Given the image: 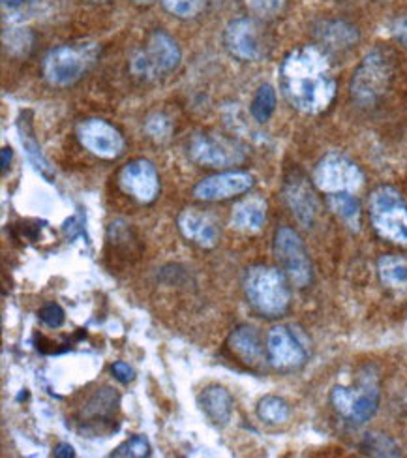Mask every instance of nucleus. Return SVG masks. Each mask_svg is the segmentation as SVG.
<instances>
[{
    "label": "nucleus",
    "instance_id": "obj_1",
    "mask_svg": "<svg viewBox=\"0 0 407 458\" xmlns=\"http://www.w3.org/2000/svg\"><path fill=\"white\" fill-rule=\"evenodd\" d=\"M280 87L287 102L306 114H319L336 97V80L326 55L304 46L291 51L280 66Z\"/></svg>",
    "mask_w": 407,
    "mask_h": 458
},
{
    "label": "nucleus",
    "instance_id": "obj_2",
    "mask_svg": "<svg viewBox=\"0 0 407 458\" xmlns=\"http://www.w3.org/2000/svg\"><path fill=\"white\" fill-rule=\"evenodd\" d=\"M244 293L261 316L278 318L289 309L291 295L285 276L275 267H250L244 276Z\"/></svg>",
    "mask_w": 407,
    "mask_h": 458
},
{
    "label": "nucleus",
    "instance_id": "obj_3",
    "mask_svg": "<svg viewBox=\"0 0 407 458\" xmlns=\"http://www.w3.org/2000/svg\"><path fill=\"white\" fill-rule=\"evenodd\" d=\"M379 379L368 369L364 370L353 387H335L331 403L335 410L353 425H364L370 421L379 408Z\"/></svg>",
    "mask_w": 407,
    "mask_h": 458
},
{
    "label": "nucleus",
    "instance_id": "obj_4",
    "mask_svg": "<svg viewBox=\"0 0 407 458\" xmlns=\"http://www.w3.org/2000/svg\"><path fill=\"white\" fill-rule=\"evenodd\" d=\"M370 220L376 232L391 242L407 244V203L393 186H379L370 196Z\"/></svg>",
    "mask_w": 407,
    "mask_h": 458
},
{
    "label": "nucleus",
    "instance_id": "obj_5",
    "mask_svg": "<svg viewBox=\"0 0 407 458\" xmlns=\"http://www.w3.org/2000/svg\"><path fill=\"white\" fill-rule=\"evenodd\" d=\"M94 46H61L51 49L42 61L44 78L53 87H70L83 78L94 63Z\"/></svg>",
    "mask_w": 407,
    "mask_h": 458
},
{
    "label": "nucleus",
    "instance_id": "obj_6",
    "mask_svg": "<svg viewBox=\"0 0 407 458\" xmlns=\"http://www.w3.org/2000/svg\"><path fill=\"white\" fill-rule=\"evenodd\" d=\"M181 49L164 30H157L148 36L145 49L138 51L131 59V70L140 78L158 80L162 75L174 72L181 64Z\"/></svg>",
    "mask_w": 407,
    "mask_h": 458
},
{
    "label": "nucleus",
    "instance_id": "obj_7",
    "mask_svg": "<svg viewBox=\"0 0 407 458\" xmlns=\"http://www.w3.org/2000/svg\"><path fill=\"white\" fill-rule=\"evenodd\" d=\"M391 83V64L386 61L383 51L376 49L368 53L362 63L357 66L352 87L353 102L359 106H374L381 100L383 94L389 89Z\"/></svg>",
    "mask_w": 407,
    "mask_h": 458
},
{
    "label": "nucleus",
    "instance_id": "obj_8",
    "mask_svg": "<svg viewBox=\"0 0 407 458\" xmlns=\"http://www.w3.org/2000/svg\"><path fill=\"white\" fill-rule=\"evenodd\" d=\"M364 175L360 167L340 152H328L314 169V184L326 194H353L362 186Z\"/></svg>",
    "mask_w": 407,
    "mask_h": 458
},
{
    "label": "nucleus",
    "instance_id": "obj_9",
    "mask_svg": "<svg viewBox=\"0 0 407 458\" xmlns=\"http://www.w3.org/2000/svg\"><path fill=\"white\" fill-rule=\"evenodd\" d=\"M275 254L284 267L287 278L297 288H306L312 282V261L308 258L304 242L291 227H280L275 237Z\"/></svg>",
    "mask_w": 407,
    "mask_h": 458
},
{
    "label": "nucleus",
    "instance_id": "obj_10",
    "mask_svg": "<svg viewBox=\"0 0 407 458\" xmlns=\"http://www.w3.org/2000/svg\"><path fill=\"white\" fill-rule=\"evenodd\" d=\"M77 140H80V143L89 152H92L94 157L104 160L119 158L126 148L121 131L104 119L83 121L77 126Z\"/></svg>",
    "mask_w": 407,
    "mask_h": 458
},
{
    "label": "nucleus",
    "instance_id": "obj_11",
    "mask_svg": "<svg viewBox=\"0 0 407 458\" xmlns=\"http://www.w3.org/2000/svg\"><path fill=\"white\" fill-rule=\"evenodd\" d=\"M190 157L207 167H231L244 162V150L231 140L198 133L190 141Z\"/></svg>",
    "mask_w": 407,
    "mask_h": 458
},
{
    "label": "nucleus",
    "instance_id": "obj_12",
    "mask_svg": "<svg viewBox=\"0 0 407 458\" xmlns=\"http://www.w3.org/2000/svg\"><path fill=\"white\" fill-rule=\"evenodd\" d=\"M119 184L140 203H152L160 194V177L152 162L138 158L128 162L119 174Z\"/></svg>",
    "mask_w": 407,
    "mask_h": 458
},
{
    "label": "nucleus",
    "instance_id": "obj_13",
    "mask_svg": "<svg viewBox=\"0 0 407 458\" xmlns=\"http://www.w3.org/2000/svg\"><path fill=\"white\" fill-rule=\"evenodd\" d=\"M254 186V177L246 171H227L199 181L193 188V196L201 201H222L241 196Z\"/></svg>",
    "mask_w": 407,
    "mask_h": 458
},
{
    "label": "nucleus",
    "instance_id": "obj_14",
    "mask_svg": "<svg viewBox=\"0 0 407 458\" xmlns=\"http://www.w3.org/2000/svg\"><path fill=\"white\" fill-rule=\"evenodd\" d=\"M267 352L270 365L278 370H293L306 362V350L287 327L278 326L268 333Z\"/></svg>",
    "mask_w": 407,
    "mask_h": 458
},
{
    "label": "nucleus",
    "instance_id": "obj_15",
    "mask_svg": "<svg viewBox=\"0 0 407 458\" xmlns=\"http://www.w3.org/2000/svg\"><path fill=\"white\" fill-rule=\"evenodd\" d=\"M224 44L227 51L241 61H259L263 56L258 27L250 19L231 21L224 34Z\"/></svg>",
    "mask_w": 407,
    "mask_h": 458
},
{
    "label": "nucleus",
    "instance_id": "obj_16",
    "mask_svg": "<svg viewBox=\"0 0 407 458\" xmlns=\"http://www.w3.org/2000/svg\"><path fill=\"white\" fill-rule=\"evenodd\" d=\"M284 196L291 208V213H293V216L304 227H309L314 224V220L318 216V199L312 192V188H309V184L306 182V179H302V177L289 179L285 182Z\"/></svg>",
    "mask_w": 407,
    "mask_h": 458
},
{
    "label": "nucleus",
    "instance_id": "obj_17",
    "mask_svg": "<svg viewBox=\"0 0 407 458\" xmlns=\"http://www.w3.org/2000/svg\"><path fill=\"white\" fill-rule=\"evenodd\" d=\"M179 229L181 233L203 248H212L218 242V227L210 216L193 211V208H186L179 215Z\"/></svg>",
    "mask_w": 407,
    "mask_h": 458
},
{
    "label": "nucleus",
    "instance_id": "obj_18",
    "mask_svg": "<svg viewBox=\"0 0 407 458\" xmlns=\"http://www.w3.org/2000/svg\"><path fill=\"white\" fill-rule=\"evenodd\" d=\"M198 404L201 411L208 417L210 423L225 427L233 415V398L227 389L220 386H210L201 391L198 396Z\"/></svg>",
    "mask_w": 407,
    "mask_h": 458
},
{
    "label": "nucleus",
    "instance_id": "obj_19",
    "mask_svg": "<svg viewBox=\"0 0 407 458\" xmlns=\"http://www.w3.org/2000/svg\"><path fill=\"white\" fill-rule=\"evenodd\" d=\"M267 220V203L259 198H248L235 205L231 213V225L244 233H256Z\"/></svg>",
    "mask_w": 407,
    "mask_h": 458
},
{
    "label": "nucleus",
    "instance_id": "obj_20",
    "mask_svg": "<svg viewBox=\"0 0 407 458\" xmlns=\"http://www.w3.org/2000/svg\"><path fill=\"white\" fill-rule=\"evenodd\" d=\"M229 350L246 365H258L263 359V346L254 327L241 326L229 336Z\"/></svg>",
    "mask_w": 407,
    "mask_h": 458
},
{
    "label": "nucleus",
    "instance_id": "obj_21",
    "mask_svg": "<svg viewBox=\"0 0 407 458\" xmlns=\"http://www.w3.org/2000/svg\"><path fill=\"white\" fill-rule=\"evenodd\" d=\"M19 140H21V145L25 148V155H27V160L30 162V165L40 174L46 181H53L55 177V171L49 164V160L44 157V152L40 148V145H38L34 133H32V126L27 119L21 117V121H19Z\"/></svg>",
    "mask_w": 407,
    "mask_h": 458
},
{
    "label": "nucleus",
    "instance_id": "obj_22",
    "mask_svg": "<svg viewBox=\"0 0 407 458\" xmlns=\"http://www.w3.org/2000/svg\"><path fill=\"white\" fill-rule=\"evenodd\" d=\"M318 38L326 47L343 49L352 47L359 40V32L343 21H328L318 29Z\"/></svg>",
    "mask_w": 407,
    "mask_h": 458
},
{
    "label": "nucleus",
    "instance_id": "obj_23",
    "mask_svg": "<svg viewBox=\"0 0 407 458\" xmlns=\"http://www.w3.org/2000/svg\"><path fill=\"white\" fill-rule=\"evenodd\" d=\"M377 275L386 288L400 290L407 285V261L400 256L385 254L377 261Z\"/></svg>",
    "mask_w": 407,
    "mask_h": 458
},
{
    "label": "nucleus",
    "instance_id": "obj_24",
    "mask_svg": "<svg viewBox=\"0 0 407 458\" xmlns=\"http://www.w3.org/2000/svg\"><path fill=\"white\" fill-rule=\"evenodd\" d=\"M328 205H331L333 213L343 220L349 227L359 229L360 225V205L355 196L349 192H340V194H331L328 196Z\"/></svg>",
    "mask_w": 407,
    "mask_h": 458
},
{
    "label": "nucleus",
    "instance_id": "obj_25",
    "mask_svg": "<svg viewBox=\"0 0 407 458\" xmlns=\"http://www.w3.org/2000/svg\"><path fill=\"white\" fill-rule=\"evenodd\" d=\"M289 406L284 398L268 394L265 398L259 400L258 404V415L261 421L268 423V425H282L289 419Z\"/></svg>",
    "mask_w": 407,
    "mask_h": 458
},
{
    "label": "nucleus",
    "instance_id": "obj_26",
    "mask_svg": "<svg viewBox=\"0 0 407 458\" xmlns=\"http://www.w3.org/2000/svg\"><path fill=\"white\" fill-rule=\"evenodd\" d=\"M276 109V92L270 85H261L256 92L254 102H251V117H254L259 124L267 123Z\"/></svg>",
    "mask_w": 407,
    "mask_h": 458
},
{
    "label": "nucleus",
    "instance_id": "obj_27",
    "mask_svg": "<svg viewBox=\"0 0 407 458\" xmlns=\"http://www.w3.org/2000/svg\"><path fill=\"white\" fill-rule=\"evenodd\" d=\"M113 458H145L150 456V444L145 436L135 434L111 453Z\"/></svg>",
    "mask_w": 407,
    "mask_h": 458
},
{
    "label": "nucleus",
    "instance_id": "obj_28",
    "mask_svg": "<svg viewBox=\"0 0 407 458\" xmlns=\"http://www.w3.org/2000/svg\"><path fill=\"white\" fill-rule=\"evenodd\" d=\"M364 453L374 456H400L398 445L391 440L389 436L383 434H368L362 444Z\"/></svg>",
    "mask_w": 407,
    "mask_h": 458
},
{
    "label": "nucleus",
    "instance_id": "obj_29",
    "mask_svg": "<svg viewBox=\"0 0 407 458\" xmlns=\"http://www.w3.org/2000/svg\"><path fill=\"white\" fill-rule=\"evenodd\" d=\"M162 4L169 13L181 19H190L203 12L205 0H162Z\"/></svg>",
    "mask_w": 407,
    "mask_h": 458
},
{
    "label": "nucleus",
    "instance_id": "obj_30",
    "mask_svg": "<svg viewBox=\"0 0 407 458\" xmlns=\"http://www.w3.org/2000/svg\"><path fill=\"white\" fill-rule=\"evenodd\" d=\"M145 130H147V133H148V136H150L152 140L165 141V140H169V136H171L173 126H171L169 119L164 117V114L154 113V114H150V117L147 119Z\"/></svg>",
    "mask_w": 407,
    "mask_h": 458
},
{
    "label": "nucleus",
    "instance_id": "obj_31",
    "mask_svg": "<svg viewBox=\"0 0 407 458\" xmlns=\"http://www.w3.org/2000/svg\"><path fill=\"white\" fill-rule=\"evenodd\" d=\"M248 10L259 17H275L282 12L285 0H244Z\"/></svg>",
    "mask_w": 407,
    "mask_h": 458
},
{
    "label": "nucleus",
    "instance_id": "obj_32",
    "mask_svg": "<svg viewBox=\"0 0 407 458\" xmlns=\"http://www.w3.org/2000/svg\"><path fill=\"white\" fill-rule=\"evenodd\" d=\"M4 44L8 46V49L15 55H25L30 46H32V36L25 30H10V34H4Z\"/></svg>",
    "mask_w": 407,
    "mask_h": 458
},
{
    "label": "nucleus",
    "instance_id": "obj_33",
    "mask_svg": "<svg viewBox=\"0 0 407 458\" xmlns=\"http://www.w3.org/2000/svg\"><path fill=\"white\" fill-rule=\"evenodd\" d=\"M38 316H40L42 323H46V326L51 327V329H58L66 319V314H64L63 307H61V304H56V302L46 304V307L40 312H38Z\"/></svg>",
    "mask_w": 407,
    "mask_h": 458
},
{
    "label": "nucleus",
    "instance_id": "obj_34",
    "mask_svg": "<svg viewBox=\"0 0 407 458\" xmlns=\"http://www.w3.org/2000/svg\"><path fill=\"white\" fill-rule=\"evenodd\" d=\"M111 372L113 376L121 381V384H130V381L135 377V372L133 369L128 365V362L124 360H116L114 365L111 367Z\"/></svg>",
    "mask_w": 407,
    "mask_h": 458
},
{
    "label": "nucleus",
    "instance_id": "obj_35",
    "mask_svg": "<svg viewBox=\"0 0 407 458\" xmlns=\"http://www.w3.org/2000/svg\"><path fill=\"white\" fill-rule=\"evenodd\" d=\"M64 232H66L68 239H75V237H85V239H87V233H85V227H83L81 216H72L70 220H66Z\"/></svg>",
    "mask_w": 407,
    "mask_h": 458
},
{
    "label": "nucleus",
    "instance_id": "obj_36",
    "mask_svg": "<svg viewBox=\"0 0 407 458\" xmlns=\"http://www.w3.org/2000/svg\"><path fill=\"white\" fill-rule=\"evenodd\" d=\"M393 36L407 49V17L396 19L393 23Z\"/></svg>",
    "mask_w": 407,
    "mask_h": 458
},
{
    "label": "nucleus",
    "instance_id": "obj_37",
    "mask_svg": "<svg viewBox=\"0 0 407 458\" xmlns=\"http://www.w3.org/2000/svg\"><path fill=\"white\" fill-rule=\"evenodd\" d=\"M53 456L55 458H73L75 456V451L70 444H58L53 451Z\"/></svg>",
    "mask_w": 407,
    "mask_h": 458
},
{
    "label": "nucleus",
    "instance_id": "obj_38",
    "mask_svg": "<svg viewBox=\"0 0 407 458\" xmlns=\"http://www.w3.org/2000/svg\"><path fill=\"white\" fill-rule=\"evenodd\" d=\"M12 162V148H8V147H4L3 148V169L6 171L8 169V164Z\"/></svg>",
    "mask_w": 407,
    "mask_h": 458
},
{
    "label": "nucleus",
    "instance_id": "obj_39",
    "mask_svg": "<svg viewBox=\"0 0 407 458\" xmlns=\"http://www.w3.org/2000/svg\"><path fill=\"white\" fill-rule=\"evenodd\" d=\"M23 3H25V0H3V4L10 6V8H17V6H21Z\"/></svg>",
    "mask_w": 407,
    "mask_h": 458
},
{
    "label": "nucleus",
    "instance_id": "obj_40",
    "mask_svg": "<svg viewBox=\"0 0 407 458\" xmlns=\"http://www.w3.org/2000/svg\"><path fill=\"white\" fill-rule=\"evenodd\" d=\"M140 3H147V0H140Z\"/></svg>",
    "mask_w": 407,
    "mask_h": 458
}]
</instances>
